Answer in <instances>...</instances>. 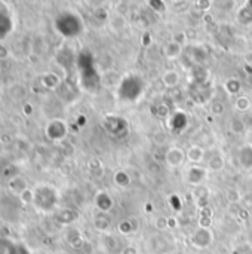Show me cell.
<instances>
[{"mask_svg": "<svg viewBox=\"0 0 252 254\" xmlns=\"http://www.w3.org/2000/svg\"><path fill=\"white\" fill-rule=\"evenodd\" d=\"M55 25H56V30L65 37H74V36L80 34L82 28H83L80 16H77L76 13H71V12L61 13L56 18Z\"/></svg>", "mask_w": 252, "mask_h": 254, "instance_id": "cell-1", "label": "cell"}, {"mask_svg": "<svg viewBox=\"0 0 252 254\" xmlns=\"http://www.w3.org/2000/svg\"><path fill=\"white\" fill-rule=\"evenodd\" d=\"M56 190L48 185L39 186L34 189V201L33 204L36 205V208H39L40 211H50L55 205H56Z\"/></svg>", "mask_w": 252, "mask_h": 254, "instance_id": "cell-2", "label": "cell"}, {"mask_svg": "<svg viewBox=\"0 0 252 254\" xmlns=\"http://www.w3.org/2000/svg\"><path fill=\"white\" fill-rule=\"evenodd\" d=\"M190 243L195 249L199 250H205L208 247L212 246L214 243V234L209 228H199L192 237H190Z\"/></svg>", "mask_w": 252, "mask_h": 254, "instance_id": "cell-3", "label": "cell"}, {"mask_svg": "<svg viewBox=\"0 0 252 254\" xmlns=\"http://www.w3.org/2000/svg\"><path fill=\"white\" fill-rule=\"evenodd\" d=\"M65 134H67V125H65V122H62L59 119L50 121L46 127V135L52 141L62 140L65 137Z\"/></svg>", "mask_w": 252, "mask_h": 254, "instance_id": "cell-4", "label": "cell"}, {"mask_svg": "<svg viewBox=\"0 0 252 254\" xmlns=\"http://www.w3.org/2000/svg\"><path fill=\"white\" fill-rule=\"evenodd\" d=\"M12 28H13V21L10 12L3 3H0V40L4 39L12 31Z\"/></svg>", "mask_w": 252, "mask_h": 254, "instance_id": "cell-5", "label": "cell"}, {"mask_svg": "<svg viewBox=\"0 0 252 254\" xmlns=\"http://www.w3.org/2000/svg\"><path fill=\"white\" fill-rule=\"evenodd\" d=\"M186 153L183 152V149L180 147H171L168 149V152L165 153V162L172 167V168H177L180 165L184 164V159H186Z\"/></svg>", "mask_w": 252, "mask_h": 254, "instance_id": "cell-6", "label": "cell"}, {"mask_svg": "<svg viewBox=\"0 0 252 254\" xmlns=\"http://www.w3.org/2000/svg\"><path fill=\"white\" fill-rule=\"evenodd\" d=\"M206 170L199 167V165H193L192 168H189L187 171V182L193 186H201L202 182L206 179Z\"/></svg>", "mask_w": 252, "mask_h": 254, "instance_id": "cell-7", "label": "cell"}, {"mask_svg": "<svg viewBox=\"0 0 252 254\" xmlns=\"http://www.w3.org/2000/svg\"><path fill=\"white\" fill-rule=\"evenodd\" d=\"M186 156L190 159V162H192V164H195V165H199V164L203 161L205 150H203L202 147H199V146H192V147L187 150Z\"/></svg>", "mask_w": 252, "mask_h": 254, "instance_id": "cell-8", "label": "cell"}, {"mask_svg": "<svg viewBox=\"0 0 252 254\" xmlns=\"http://www.w3.org/2000/svg\"><path fill=\"white\" fill-rule=\"evenodd\" d=\"M111 205H113V201H111L110 195H107L104 192H100L97 195V207L101 213H107L111 208Z\"/></svg>", "mask_w": 252, "mask_h": 254, "instance_id": "cell-9", "label": "cell"}, {"mask_svg": "<svg viewBox=\"0 0 252 254\" xmlns=\"http://www.w3.org/2000/svg\"><path fill=\"white\" fill-rule=\"evenodd\" d=\"M180 54H181V45L177 42H169L163 46V55L169 60L180 57Z\"/></svg>", "mask_w": 252, "mask_h": 254, "instance_id": "cell-10", "label": "cell"}, {"mask_svg": "<svg viewBox=\"0 0 252 254\" xmlns=\"http://www.w3.org/2000/svg\"><path fill=\"white\" fill-rule=\"evenodd\" d=\"M162 82L166 88H175L180 83V74L174 70H168L162 76Z\"/></svg>", "mask_w": 252, "mask_h": 254, "instance_id": "cell-11", "label": "cell"}, {"mask_svg": "<svg viewBox=\"0 0 252 254\" xmlns=\"http://www.w3.org/2000/svg\"><path fill=\"white\" fill-rule=\"evenodd\" d=\"M239 162L245 168H252V146H245L239 150Z\"/></svg>", "mask_w": 252, "mask_h": 254, "instance_id": "cell-12", "label": "cell"}, {"mask_svg": "<svg viewBox=\"0 0 252 254\" xmlns=\"http://www.w3.org/2000/svg\"><path fill=\"white\" fill-rule=\"evenodd\" d=\"M42 83L48 88V89H53L59 85V77L55 73H46L42 77Z\"/></svg>", "mask_w": 252, "mask_h": 254, "instance_id": "cell-13", "label": "cell"}, {"mask_svg": "<svg viewBox=\"0 0 252 254\" xmlns=\"http://www.w3.org/2000/svg\"><path fill=\"white\" fill-rule=\"evenodd\" d=\"M95 228L100 232H107L110 229V219L105 216V213H101L100 216L95 217Z\"/></svg>", "mask_w": 252, "mask_h": 254, "instance_id": "cell-14", "label": "cell"}, {"mask_svg": "<svg viewBox=\"0 0 252 254\" xmlns=\"http://www.w3.org/2000/svg\"><path fill=\"white\" fill-rule=\"evenodd\" d=\"M224 167V159L220 155H214L209 161H208V168L214 170V171H220Z\"/></svg>", "mask_w": 252, "mask_h": 254, "instance_id": "cell-15", "label": "cell"}, {"mask_svg": "<svg viewBox=\"0 0 252 254\" xmlns=\"http://www.w3.org/2000/svg\"><path fill=\"white\" fill-rule=\"evenodd\" d=\"M9 254H31V252L22 243H12V246L9 249Z\"/></svg>", "mask_w": 252, "mask_h": 254, "instance_id": "cell-16", "label": "cell"}, {"mask_svg": "<svg viewBox=\"0 0 252 254\" xmlns=\"http://www.w3.org/2000/svg\"><path fill=\"white\" fill-rule=\"evenodd\" d=\"M230 129L235 132V134H242L245 131V124L241 118H233L232 122H230Z\"/></svg>", "mask_w": 252, "mask_h": 254, "instance_id": "cell-17", "label": "cell"}, {"mask_svg": "<svg viewBox=\"0 0 252 254\" xmlns=\"http://www.w3.org/2000/svg\"><path fill=\"white\" fill-rule=\"evenodd\" d=\"M239 21L242 24H251L252 22V9L251 7H242L241 9V13L238 15Z\"/></svg>", "mask_w": 252, "mask_h": 254, "instance_id": "cell-18", "label": "cell"}, {"mask_svg": "<svg viewBox=\"0 0 252 254\" xmlns=\"http://www.w3.org/2000/svg\"><path fill=\"white\" fill-rule=\"evenodd\" d=\"M235 106H236V109H238L239 112H247V110L251 107V101H250L248 97H239V98L236 100Z\"/></svg>", "mask_w": 252, "mask_h": 254, "instance_id": "cell-19", "label": "cell"}, {"mask_svg": "<svg viewBox=\"0 0 252 254\" xmlns=\"http://www.w3.org/2000/svg\"><path fill=\"white\" fill-rule=\"evenodd\" d=\"M135 231V228L132 226V220H125L122 223H119V232L122 235H129Z\"/></svg>", "mask_w": 252, "mask_h": 254, "instance_id": "cell-20", "label": "cell"}, {"mask_svg": "<svg viewBox=\"0 0 252 254\" xmlns=\"http://www.w3.org/2000/svg\"><path fill=\"white\" fill-rule=\"evenodd\" d=\"M19 199L24 204H33V201H34V190H31L30 188H27L24 192L19 193Z\"/></svg>", "mask_w": 252, "mask_h": 254, "instance_id": "cell-21", "label": "cell"}, {"mask_svg": "<svg viewBox=\"0 0 252 254\" xmlns=\"http://www.w3.org/2000/svg\"><path fill=\"white\" fill-rule=\"evenodd\" d=\"M226 89L230 92V94H238L241 91V82L236 80V79H230L226 82Z\"/></svg>", "mask_w": 252, "mask_h": 254, "instance_id": "cell-22", "label": "cell"}, {"mask_svg": "<svg viewBox=\"0 0 252 254\" xmlns=\"http://www.w3.org/2000/svg\"><path fill=\"white\" fill-rule=\"evenodd\" d=\"M13 241L4 238V237H0V254H9V249L12 246Z\"/></svg>", "mask_w": 252, "mask_h": 254, "instance_id": "cell-23", "label": "cell"}, {"mask_svg": "<svg viewBox=\"0 0 252 254\" xmlns=\"http://www.w3.org/2000/svg\"><path fill=\"white\" fill-rule=\"evenodd\" d=\"M211 110H212L214 115L220 116V115H223V112H224V106H223L221 103H214L212 107H211Z\"/></svg>", "mask_w": 252, "mask_h": 254, "instance_id": "cell-24", "label": "cell"}, {"mask_svg": "<svg viewBox=\"0 0 252 254\" xmlns=\"http://www.w3.org/2000/svg\"><path fill=\"white\" fill-rule=\"evenodd\" d=\"M156 228H157L159 231L168 229V219H166V217H160V219H157V222H156Z\"/></svg>", "mask_w": 252, "mask_h": 254, "instance_id": "cell-25", "label": "cell"}, {"mask_svg": "<svg viewBox=\"0 0 252 254\" xmlns=\"http://www.w3.org/2000/svg\"><path fill=\"white\" fill-rule=\"evenodd\" d=\"M120 18H122L120 15H114V16L111 18V21H110V22H119V19H120ZM123 27H125V18L120 21V25H119V27H114L113 30H114V31H119V28H120V30H123Z\"/></svg>", "mask_w": 252, "mask_h": 254, "instance_id": "cell-26", "label": "cell"}, {"mask_svg": "<svg viewBox=\"0 0 252 254\" xmlns=\"http://www.w3.org/2000/svg\"><path fill=\"white\" fill-rule=\"evenodd\" d=\"M120 254H138V250H137V247H134V246H126Z\"/></svg>", "mask_w": 252, "mask_h": 254, "instance_id": "cell-27", "label": "cell"}, {"mask_svg": "<svg viewBox=\"0 0 252 254\" xmlns=\"http://www.w3.org/2000/svg\"><path fill=\"white\" fill-rule=\"evenodd\" d=\"M196 4H198V6H202L201 9H203V10H206V9H209L208 6H211V4H212V1H198Z\"/></svg>", "mask_w": 252, "mask_h": 254, "instance_id": "cell-28", "label": "cell"}, {"mask_svg": "<svg viewBox=\"0 0 252 254\" xmlns=\"http://www.w3.org/2000/svg\"><path fill=\"white\" fill-rule=\"evenodd\" d=\"M168 228H177V219L168 217Z\"/></svg>", "mask_w": 252, "mask_h": 254, "instance_id": "cell-29", "label": "cell"}, {"mask_svg": "<svg viewBox=\"0 0 252 254\" xmlns=\"http://www.w3.org/2000/svg\"><path fill=\"white\" fill-rule=\"evenodd\" d=\"M6 55H7V49H6V46H3L0 43V58H4Z\"/></svg>", "mask_w": 252, "mask_h": 254, "instance_id": "cell-30", "label": "cell"}, {"mask_svg": "<svg viewBox=\"0 0 252 254\" xmlns=\"http://www.w3.org/2000/svg\"><path fill=\"white\" fill-rule=\"evenodd\" d=\"M245 61H247V64H251L252 65V51H248V52H247V55H245Z\"/></svg>", "mask_w": 252, "mask_h": 254, "instance_id": "cell-31", "label": "cell"}]
</instances>
